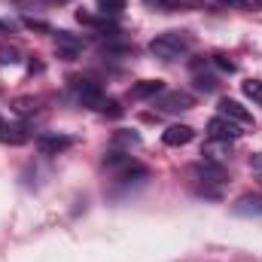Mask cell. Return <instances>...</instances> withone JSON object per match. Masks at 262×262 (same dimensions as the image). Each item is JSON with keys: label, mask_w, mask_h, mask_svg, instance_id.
<instances>
[{"label": "cell", "mask_w": 262, "mask_h": 262, "mask_svg": "<svg viewBox=\"0 0 262 262\" xmlns=\"http://www.w3.org/2000/svg\"><path fill=\"white\" fill-rule=\"evenodd\" d=\"M116 143H140V137L137 134H128V131H119L116 134Z\"/></svg>", "instance_id": "obj_20"}, {"label": "cell", "mask_w": 262, "mask_h": 262, "mask_svg": "<svg viewBox=\"0 0 262 262\" xmlns=\"http://www.w3.org/2000/svg\"><path fill=\"white\" fill-rule=\"evenodd\" d=\"M0 140H3V143H25V140H28V131L21 128V125H3Z\"/></svg>", "instance_id": "obj_13"}, {"label": "cell", "mask_w": 262, "mask_h": 262, "mask_svg": "<svg viewBox=\"0 0 262 262\" xmlns=\"http://www.w3.org/2000/svg\"><path fill=\"white\" fill-rule=\"evenodd\" d=\"M0 34H12V28H9L6 21H0Z\"/></svg>", "instance_id": "obj_22"}, {"label": "cell", "mask_w": 262, "mask_h": 262, "mask_svg": "<svg viewBox=\"0 0 262 262\" xmlns=\"http://www.w3.org/2000/svg\"><path fill=\"white\" fill-rule=\"evenodd\" d=\"M15 61H18V49L0 46V64H15Z\"/></svg>", "instance_id": "obj_18"}, {"label": "cell", "mask_w": 262, "mask_h": 262, "mask_svg": "<svg viewBox=\"0 0 262 262\" xmlns=\"http://www.w3.org/2000/svg\"><path fill=\"white\" fill-rule=\"evenodd\" d=\"M55 49H58L61 58H76L82 52V40L76 34H70V31H58L55 34Z\"/></svg>", "instance_id": "obj_7"}, {"label": "cell", "mask_w": 262, "mask_h": 262, "mask_svg": "<svg viewBox=\"0 0 262 262\" xmlns=\"http://www.w3.org/2000/svg\"><path fill=\"white\" fill-rule=\"evenodd\" d=\"M235 213H262V198L259 195H244L238 198Z\"/></svg>", "instance_id": "obj_12"}, {"label": "cell", "mask_w": 262, "mask_h": 262, "mask_svg": "<svg viewBox=\"0 0 262 262\" xmlns=\"http://www.w3.org/2000/svg\"><path fill=\"white\" fill-rule=\"evenodd\" d=\"M192 137H195V131L189 128V125H171V128L162 134V140H165L168 146H186Z\"/></svg>", "instance_id": "obj_10"}, {"label": "cell", "mask_w": 262, "mask_h": 262, "mask_svg": "<svg viewBox=\"0 0 262 262\" xmlns=\"http://www.w3.org/2000/svg\"><path fill=\"white\" fill-rule=\"evenodd\" d=\"M162 92H165V82H162V79H143V82L131 85V98H137V101L156 98V95H162Z\"/></svg>", "instance_id": "obj_11"}, {"label": "cell", "mask_w": 262, "mask_h": 262, "mask_svg": "<svg viewBox=\"0 0 262 262\" xmlns=\"http://www.w3.org/2000/svg\"><path fill=\"white\" fill-rule=\"evenodd\" d=\"M70 92H73V98L82 104V107H92V110H104V104H107V95L101 92V85L98 82H92V79H73L70 82Z\"/></svg>", "instance_id": "obj_2"}, {"label": "cell", "mask_w": 262, "mask_h": 262, "mask_svg": "<svg viewBox=\"0 0 262 262\" xmlns=\"http://www.w3.org/2000/svg\"><path fill=\"white\" fill-rule=\"evenodd\" d=\"M58 3H61V0H58Z\"/></svg>", "instance_id": "obj_24"}, {"label": "cell", "mask_w": 262, "mask_h": 262, "mask_svg": "<svg viewBox=\"0 0 262 262\" xmlns=\"http://www.w3.org/2000/svg\"><path fill=\"white\" fill-rule=\"evenodd\" d=\"M156 107H162L165 113H183V110H192L195 107V98L189 92H162Z\"/></svg>", "instance_id": "obj_4"}, {"label": "cell", "mask_w": 262, "mask_h": 262, "mask_svg": "<svg viewBox=\"0 0 262 262\" xmlns=\"http://www.w3.org/2000/svg\"><path fill=\"white\" fill-rule=\"evenodd\" d=\"M101 15H119L125 9V0H95Z\"/></svg>", "instance_id": "obj_15"}, {"label": "cell", "mask_w": 262, "mask_h": 262, "mask_svg": "<svg viewBox=\"0 0 262 262\" xmlns=\"http://www.w3.org/2000/svg\"><path fill=\"white\" fill-rule=\"evenodd\" d=\"M250 168H256V171H262V152H259V156H253V159H250Z\"/></svg>", "instance_id": "obj_21"}, {"label": "cell", "mask_w": 262, "mask_h": 262, "mask_svg": "<svg viewBox=\"0 0 262 262\" xmlns=\"http://www.w3.org/2000/svg\"><path fill=\"white\" fill-rule=\"evenodd\" d=\"M3 125H6V122H3V119H0V131H3Z\"/></svg>", "instance_id": "obj_23"}, {"label": "cell", "mask_w": 262, "mask_h": 262, "mask_svg": "<svg viewBox=\"0 0 262 262\" xmlns=\"http://www.w3.org/2000/svg\"><path fill=\"white\" fill-rule=\"evenodd\" d=\"M223 6H241V9H262V0H220Z\"/></svg>", "instance_id": "obj_17"}, {"label": "cell", "mask_w": 262, "mask_h": 262, "mask_svg": "<svg viewBox=\"0 0 262 262\" xmlns=\"http://www.w3.org/2000/svg\"><path fill=\"white\" fill-rule=\"evenodd\" d=\"M220 116H226V119H232V122H238V125H250V122H253V113H250L244 104L232 101V98H223V101H220Z\"/></svg>", "instance_id": "obj_6"}, {"label": "cell", "mask_w": 262, "mask_h": 262, "mask_svg": "<svg viewBox=\"0 0 262 262\" xmlns=\"http://www.w3.org/2000/svg\"><path fill=\"white\" fill-rule=\"evenodd\" d=\"M195 85L201 89V92H216V85H220V82H216V76H213V73H204L201 64H195Z\"/></svg>", "instance_id": "obj_14"}, {"label": "cell", "mask_w": 262, "mask_h": 262, "mask_svg": "<svg viewBox=\"0 0 262 262\" xmlns=\"http://www.w3.org/2000/svg\"><path fill=\"white\" fill-rule=\"evenodd\" d=\"M143 6L156 12H177V9H198L201 0H143Z\"/></svg>", "instance_id": "obj_9"}, {"label": "cell", "mask_w": 262, "mask_h": 262, "mask_svg": "<svg viewBox=\"0 0 262 262\" xmlns=\"http://www.w3.org/2000/svg\"><path fill=\"white\" fill-rule=\"evenodd\" d=\"M192 174H195L198 180H204V183H213V186H223V183L229 180V177H226V168L216 165V162H210V159L198 162L195 168H192Z\"/></svg>", "instance_id": "obj_5"}, {"label": "cell", "mask_w": 262, "mask_h": 262, "mask_svg": "<svg viewBox=\"0 0 262 262\" xmlns=\"http://www.w3.org/2000/svg\"><path fill=\"white\" fill-rule=\"evenodd\" d=\"M213 143H232V140H238L241 137V125L238 122H232V119H226V116H213L210 122H207V131H204Z\"/></svg>", "instance_id": "obj_3"}, {"label": "cell", "mask_w": 262, "mask_h": 262, "mask_svg": "<svg viewBox=\"0 0 262 262\" xmlns=\"http://www.w3.org/2000/svg\"><path fill=\"white\" fill-rule=\"evenodd\" d=\"M37 146H40V152H46V156H58V152H64L73 146V140L70 137H61V134H43L40 140H37Z\"/></svg>", "instance_id": "obj_8"}, {"label": "cell", "mask_w": 262, "mask_h": 262, "mask_svg": "<svg viewBox=\"0 0 262 262\" xmlns=\"http://www.w3.org/2000/svg\"><path fill=\"white\" fill-rule=\"evenodd\" d=\"M244 95H247L253 104H262V79H247V82H244Z\"/></svg>", "instance_id": "obj_16"}, {"label": "cell", "mask_w": 262, "mask_h": 262, "mask_svg": "<svg viewBox=\"0 0 262 262\" xmlns=\"http://www.w3.org/2000/svg\"><path fill=\"white\" fill-rule=\"evenodd\" d=\"M195 40L189 31H168V34H159L152 43H149V52L159 58V61H177L183 58L186 52H192Z\"/></svg>", "instance_id": "obj_1"}, {"label": "cell", "mask_w": 262, "mask_h": 262, "mask_svg": "<svg viewBox=\"0 0 262 262\" xmlns=\"http://www.w3.org/2000/svg\"><path fill=\"white\" fill-rule=\"evenodd\" d=\"M210 64H213V67H220L223 73H235V61H229L226 55H213V58H210Z\"/></svg>", "instance_id": "obj_19"}]
</instances>
